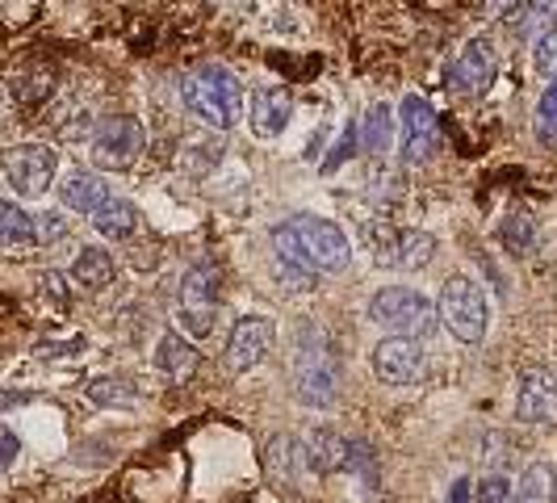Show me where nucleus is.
I'll return each mask as SVG.
<instances>
[{"instance_id":"29","label":"nucleus","mask_w":557,"mask_h":503,"mask_svg":"<svg viewBox=\"0 0 557 503\" xmlns=\"http://www.w3.org/2000/svg\"><path fill=\"white\" fill-rule=\"evenodd\" d=\"M314 278H319V273H307V269H294V265H281L277 260V281L285 294H310V290H314Z\"/></svg>"},{"instance_id":"26","label":"nucleus","mask_w":557,"mask_h":503,"mask_svg":"<svg viewBox=\"0 0 557 503\" xmlns=\"http://www.w3.org/2000/svg\"><path fill=\"white\" fill-rule=\"evenodd\" d=\"M532 126H536V139L545 143V147H557V72L549 76L545 93H541V101H536Z\"/></svg>"},{"instance_id":"31","label":"nucleus","mask_w":557,"mask_h":503,"mask_svg":"<svg viewBox=\"0 0 557 503\" xmlns=\"http://www.w3.org/2000/svg\"><path fill=\"white\" fill-rule=\"evenodd\" d=\"M34 235H38V244H55L67 235V223L59 219L55 210H47V214H34Z\"/></svg>"},{"instance_id":"1","label":"nucleus","mask_w":557,"mask_h":503,"mask_svg":"<svg viewBox=\"0 0 557 503\" xmlns=\"http://www.w3.org/2000/svg\"><path fill=\"white\" fill-rule=\"evenodd\" d=\"M181 101L194 113L197 122L214 126V131H231L244 113V88L235 81V72L223 63H201L194 72H185L181 81Z\"/></svg>"},{"instance_id":"33","label":"nucleus","mask_w":557,"mask_h":503,"mask_svg":"<svg viewBox=\"0 0 557 503\" xmlns=\"http://www.w3.org/2000/svg\"><path fill=\"white\" fill-rule=\"evenodd\" d=\"M17 453H22V441H17V432L0 428V470H9V466L17 462Z\"/></svg>"},{"instance_id":"7","label":"nucleus","mask_w":557,"mask_h":503,"mask_svg":"<svg viewBox=\"0 0 557 503\" xmlns=\"http://www.w3.org/2000/svg\"><path fill=\"white\" fill-rule=\"evenodd\" d=\"M88 156L101 172H126L143 156V126L126 113L97 122V131L88 139Z\"/></svg>"},{"instance_id":"35","label":"nucleus","mask_w":557,"mask_h":503,"mask_svg":"<svg viewBox=\"0 0 557 503\" xmlns=\"http://www.w3.org/2000/svg\"><path fill=\"white\" fill-rule=\"evenodd\" d=\"M42 294L55 298L59 307H67V290H63V278H59V273H42Z\"/></svg>"},{"instance_id":"9","label":"nucleus","mask_w":557,"mask_h":503,"mask_svg":"<svg viewBox=\"0 0 557 503\" xmlns=\"http://www.w3.org/2000/svg\"><path fill=\"white\" fill-rule=\"evenodd\" d=\"M373 248H377V265L382 269L419 273L436 256V235L432 231H416V226H386V231H377Z\"/></svg>"},{"instance_id":"18","label":"nucleus","mask_w":557,"mask_h":503,"mask_svg":"<svg viewBox=\"0 0 557 503\" xmlns=\"http://www.w3.org/2000/svg\"><path fill=\"white\" fill-rule=\"evenodd\" d=\"M302 445L294 441V437H273L269 449H264V475L269 482H277V487H294L298 475H302Z\"/></svg>"},{"instance_id":"12","label":"nucleus","mask_w":557,"mask_h":503,"mask_svg":"<svg viewBox=\"0 0 557 503\" xmlns=\"http://www.w3.org/2000/svg\"><path fill=\"white\" fill-rule=\"evenodd\" d=\"M273 340H277V323L269 315H244L226 340V369L248 373L256 365H264L273 353Z\"/></svg>"},{"instance_id":"22","label":"nucleus","mask_w":557,"mask_h":503,"mask_svg":"<svg viewBox=\"0 0 557 503\" xmlns=\"http://www.w3.org/2000/svg\"><path fill=\"white\" fill-rule=\"evenodd\" d=\"M72 281L84 290H106L113 285V256L106 248H81L72 260Z\"/></svg>"},{"instance_id":"32","label":"nucleus","mask_w":557,"mask_h":503,"mask_svg":"<svg viewBox=\"0 0 557 503\" xmlns=\"http://www.w3.org/2000/svg\"><path fill=\"white\" fill-rule=\"evenodd\" d=\"M532 51H536V68L554 76L557 72V29L541 34V38H532Z\"/></svg>"},{"instance_id":"21","label":"nucleus","mask_w":557,"mask_h":503,"mask_svg":"<svg viewBox=\"0 0 557 503\" xmlns=\"http://www.w3.org/2000/svg\"><path fill=\"white\" fill-rule=\"evenodd\" d=\"M88 219L97 226V235H106V240H131L135 226H139V210H135L131 201H122V197H110V201L97 206Z\"/></svg>"},{"instance_id":"17","label":"nucleus","mask_w":557,"mask_h":503,"mask_svg":"<svg viewBox=\"0 0 557 503\" xmlns=\"http://www.w3.org/2000/svg\"><path fill=\"white\" fill-rule=\"evenodd\" d=\"M352 445L344 441V437H335L332 428H314L307 437V449H302V457H307L310 470H319V475H332V470H344V466H352Z\"/></svg>"},{"instance_id":"30","label":"nucleus","mask_w":557,"mask_h":503,"mask_svg":"<svg viewBox=\"0 0 557 503\" xmlns=\"http://www.w3.org/2000/svg\"><path fill=\"white\" fill-rule=\"evenodd\" d=\"M478 503H511V478L491 470L478 487Z\"/></svg>"},{"instance_id":"36","label":"nucleus","mask_w":557,"mask_h":503,"mask_svg":"<svg viewBox=\"0 0 557 503\" xmlns=\"http://www.w3.org/2000/svg\"><path fill=\"white\" fill-rule=\"evenodd\" d=\"M470 495H474L470 478H457V482H453V491H448V503H470Z\"/></svg>"},{"instance_id":"2","label":"nucleus","mask_w":557,"mask_h":503,"mask_svg":"<svg viewBox=\"0 0 557 503\" xmlns=\"http://www.w3.org/2000/svg\"><path fill=\"white\" fill-rule=\"evenodd\" d=\"M369 319L377 328H386L391 335H411V340H428L432 328L441 323L436 319V303L423 298L411 285H386L373 294L369 303Z\"/></svg>"},{"instance_id":"19","label":"nucleus","mask_w":557,"mask_h":503,"mask_svg":"<svg viewBox=\"0 0 557 503\" xmlns=\"http://www.w3.org/2000/svg\"><path fill=\"white\" fill-rule=\"evenodd\" d=\"M156 369L172 378V382H185L189 373L197 369V348L189 344V335L168 332L160 344H156Z\"/></svg>"},{"instance_id":"4","label":"nucleus","mask_w":557,"mask_h":503,"mask_svg":"<svg viewBox=\"0 0 557 503\" xmlns=\"http://www.w3.org/2000/svg\"><path fill=\"white\" fill-rule=\"evenodd\" d=\"M298 235V248L307 256V265L314 273H344L348 260H352V244L348 235L332 223V219H319V214H294L285 219Z\"/></svg>"},{"instance_id":"3","label":"nucleus","mask_w":557,"mask_h":503,"mask_svg":"<svg viewBox=\"0 0 557 503\" xmlns=\"http://www.w3.org/2000/svg\"><path fill=\"white\" fill-rule=\"evenodd\" d=\"M486 294L482 285L470 278H448L441 285V298H436V319L453 340L461 344H478L486 335Z\"/></svg>"},{"instance_id":"24","label":"nucleus","mask_w":557,"mask_h":503,"mask_svg":"<svg viewBox=\"0 0 557 503\" xmlns=\"http://www.w3.org/2000/svg\"><path fill=\"white\" fill-rule=\"evenodd\" d=\"M511 503H554V470L549 466H529L511 482Z\"/></svg>"},{"instance_id":"6","label":"nucleus","mask_w":557,"mask_h":503,"mask_svg":"<svg viewBox=\"0 0 557 503\" xmlns=\"http://www.w3.org/2000/svg\"><path fill=\"white\" fill-rule=\"evenodd\" d=\"M495 72H499V47H495V38L491 34H478L470 38L453 63H448L445 72V84L448 93H457V97H482L491 84H495Z\"/></svg>"},{"instance_id":"14","label":"nucleus","mask_w":557,"mask_h":503,"mask_svg":"<svg viewBox=\"0 0 557 503\" xmlns=\"http://www.w3.org/2000/svg\"><path fill=\"white\" fill-rule=\"evenodd\" d=\"M294 118V93L285 84H260L248 97V126L256 139H277Z\"/></svg>"},{"instance_id":"11","label":"nucleus","mask_w":557,"mask_h":503,"mask_svg":"<svg viewBox=\"0 0 557 503\" xmlns=\"http://www.w3.org/2000/svg\"><path fill=\"white\" fill-rule=\"evenodd\" d=\"M294 394H298L307 407H314V412L335 407V398H339V378H335V365L323 344L298 353V365H294Z\"/></svg>"},{"instance_id":"23","label":"nucleus","mask_w":557,"mask_h":503,"mask_svg":"<svg viewBox=\"0 0 557 503\" xmlns=\"http://www.w3.org/2000/svg\"><path fill=\"white\" fill-rule=\"evenodd\" d=\"M357 139L369 156H386L394 143V113L391 106H373V110L361 118V131H357Z\"/></svg>"},{"instance_id":"28","label":"nucleus","mask_w":557,"mask_h":503,"mask_svg":"<svg viewBox=\"0 0 557 503\" xmlns=\"http://www.w3.org/2000/svg\"><path fill=\"white\" fill-rule=\"evenodd\" d=\"M524 34L532 38H541V34H549L557 29V0H529V9H524Z\"/></svg>"},{"instance_id":"27","label":"nucleus","mask_w":557,"mask_h":503,"mask_svg":"<svg viewBox=\"0 0 557 503\" xmlns=\"http://www.w3.org/2000/svg\"><path fill=\"white\" fill-rule=\"evenodd\" d=\"M499 240L507 252L529 256V252L536 248V223H532V219H520V214H511V219L499 226Z\"/></svg>"},{"instance_id":"8","label":"nucleus","mask_w":557,"mask_h":503,"mask_svg":"<svg viewBox=\"0 0 557 503\" xmlns=\"http://www.w3.org/2000/svg\"><path fill=\"white\" fill-rule=\"evenodd\" d=\"M214 315H219V273L210 265H194L181 278V328L189 335H210Z\"/></svg>"},{"instance_id":"15","label":"nucleus","mask_w":557,"mask_h":503,"mask_svg":"<svg viewBox=\"0 0 557 503\" xmlns=\"http://www.w3.org/2000/svg\"><path fill=\"white\" fill-rule=\"evenodd\" d=\"M516 416L532 428H554L557 424V378L545 369H524L516 387Z\"/></svg>"},{"instance_id":"25","label":"nucleus","mask_w":557,"mask_h":503,"mask_svg":"<svg viewBox=\"0 0 557 503\" xmlns=\"http://www.w3.org/2000/svg\"><path fill=\"white\" fill-rule=\"evenodd\" d=\"M84 394H88L97 407H135V403H139L135 387L122 382V378H97V382H88Z\"/></svg>"},{"instance_id":"20","label":"nucleus","mask_w":557,"mask_h":503,"mask_svg":"<svg viewBox=\"0 0 557 503\" xmlns=\"http://www.w3.org/2000/svg\"><path fill=\"white\" fill-rule=\"evenodd\" d=\"M0 248L4 252H26L38 248V235H34V214L22 210L17 201L0 197Z\"/></svg>"},{"instance_id":"34","label":"nucleus","mask_w":557,"mask_h":503,"mask_svg":"<svg viewBox=\"0 0 557 503\" xmlns=\"http://www.w3.org/2000/svg\"><path fill=\"white\" fill-rule=\"evenodd\" d=\"M491 4H495V13H499L503 22H520L524 9H529V0H491Z\"/></svg>"},{"instance_id":"10","label":"nucleus","mask_w":557,"mask_h":503,"mask_svg":"<svg viewBox=\"0 0 557 503\" xmlns=\"http://www.w3.org/2000/svg\"><path fill=\"white\" fill-rule=\"evenodd\" d=\"M373 373L382 387H416L428 373V357H423V344L411 335H386L377 348H373Z\"/></svg>"},{"instance_id":"37","label":"nucleus","mask_w":557,"mask_h":503,"mask_svg":"<svg viewBox=\"0 0 557 503\" xmlns=\"http://www.w3.org/2000/svg\"><path fill=\"white\" fill-rule=\"evenodd\" d=\"M554 503H557V475H554Z\"/></svg>"},{"instance_id":"13","label":"nucleus","mask_w":557,"mask_h":503,"mask_svg":"<svg viewBox=\"0 0 557 503\" xmlns=\"http://www.w3.org/2000/svg\"><path fill=\"white\" fill-rule=\"evenodd\" d=\"M398 139H403V160L407 164H419L436 151L441 143V126H436V110L419 97V93H407L403 106H398Z\"/></svg>"},{"instance_id":"5","label":"nucleus","mask_w":557,"mask_h":503,"mask_svg":"<svg viewBox=\"0 0 557 503\" xmlns=\"http://www.w3.org/2000/svg\"><path fill=\"white\" fill-rule=\"evenodd\" d=\"M0 172L22 197H42L59 172V151L47 143H17L0 156Z\"/></svg>"},{"instance_id":"16","label":"nucleus","mask_w":557,"mask_h":503,"mask_svg":"<svg viewBox=\"0 0 557 503\" xmlns=\"http://www.w3.org/2000/svg\"><path fill=\"white\" fill-rule=\"evenodd\" d=\"M59 201H63L67 210H76V214H92L97 206H106V201H110V185H106L97 172L76 168V172H67V176H63V185H59Z\"/></svg>"}]
</instances>
